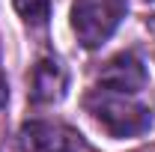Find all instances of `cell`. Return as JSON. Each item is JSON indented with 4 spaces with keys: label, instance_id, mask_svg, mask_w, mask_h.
I'll return each mask as SVG.
<instances>
[{
    "label": "cell",
    "instance_id": "277c9868",
    "mask_svg": "<svg viewBox=\"0 0 155 152\" xmlns=\"http://www.w3.org/2000/svg\"><path fill=\"white\" fill-rule=\"evenodd\" d=\"M98 87H107L116 93H128L134 95L146 87V69L134 54H119L114 57L98 75Z\"/></svg>",
    "mask_w": 155,
    "mask_h": 152
},
{
    "label": "cell",
    "instance_id": "6da1fadb",
    "mask_svg": "<svg viewBox=\"0 0 155 152\" xmlns=\"http://www.w3.org/2000/svg\"><path fill=\"white\" fill-rule=\"evenodd\" d=\"M84 104L110 137H137V134L149 131V125H152V111L134 101L128 93L98 87L87 95Z\"/></svg>",
    "mask_w": 155,
    "mask_h": 152
},
{
    "label": "cell",
    "instance_id": "52a82bcc",
    "mask_svg": "<svg viewBox=\"0 0 155 152\" xmlns=\"http://www.w3.org/2000/svg\"><path fill=\"white\" fill-rule=\"evenodd\" d=\"M6 98H9V87H6V78H3V72H0V107L6 104Z\"/></svg>",
    "mask_w": 155,
    "mask_h": 152
},
{
    "label": "cell",
    "instance_id": "3957f363",
    "mask_svg": "<svg viewBox=\"0 0 155 152\" xmlns=\"http://www.w3.org/2000/svg\"><path fill=\"white\" fill-rule=\"evenodd\" d=\"M21 140L33 152H84L87 149L84 137L75 128H69L63 122H42V119L27 122L21 128Z\"/></svg>",
    "mask_w": 155,
    "mask_h": 152
},
{
    "label": "cell",
    "instance_id": "5b68a950",
    "mask_svg": "<svg viewBox=\"0 0 155 152\" xmlns=\"http://www.w3.org/2000/svg\"><path fill=\"white\" fill-rule=\"evenodd\" d=\"M66 93V72L54 60H42L33 72V101H60Z\"/></svg>",
    "mask_w": 155,
    "mask_h": 152
},
{
    "label": "cell",
    "instance_id": "8992f818",
    "mask_svg": "<svg viewBox=\"0 0 155 152\" xmlns=\"http://www.w3.org/2000/svg\"><path fill=\"white\" fill-rule=\"evenodd\" d=\"M15 9L27 24L42 27L48 21V15H51V0H15Z\"/></svg>",
    "mask_w": 155,
    "mask_h": 152
},
{
    "label": "cell",
    "instance_id": "7a4b0ae2",
    "mask_svg": "<svg viewBox=\"0 0 155 152\" xmlns=\"http://www.w3.org/2000/svg\"><path fill=\"white\" fill-rule=\"evenodd\" d=\"M122 18H125V0H75L72 3V30L87 51L101 48L116 33Z\"/></svg>",
    "mask_w": 155,
    "mask_h": 152
}]
</instances>
